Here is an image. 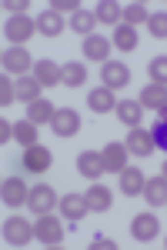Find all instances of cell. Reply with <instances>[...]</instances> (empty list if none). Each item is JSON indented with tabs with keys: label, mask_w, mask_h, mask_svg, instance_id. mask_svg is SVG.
I'll use <instances>...</instances> for the list:
<instances>
[{
	"label": "cell",
	"mask_w": 167,
	"mask_h": 250,
	"mask_svg": "<svg viewBox=\"0 0 167 250\" xmlns=\"http://www.w3.org/2000/svg\"><path fill=\"white\" fill-rule=\"evenodd\" d=\"M50 167H54V154L47 147H40V144L24 147V154H20V170L24 173H47Z\"/></svg>",
	"instance_id": "6da1fadb"
},
{
	"label": "cell",
	"mask_w": 167,
	"mask_h": 250,
	"mask_svg": "<svg viewBox=\"0 0 167 250\" xmlns=\"http://www.w3.org/2000/svg\"><path fill=\"white\" fill-rule=\"evenodd\" d=\"M3 34H7V40H10L14 47H24L27 40L37 34V20L27 17V14H20V17H10V20H7V27H3Z\"/></svg>",
	"instance_id": "7a4b0ae2"
},
{
	"label": "cell",
	"mask_w": 167,
	"mask_h": 250,
	"mask_svg": "<svg viewBox=\"0 0 167 250\" xmlns=\"http://www.w3.org/2000/svg\"><path fill=\"white\" fill-rule=\"evenodd\" d=\"M34 233H37L40 244H47V247H57V244H64V227H60V220H57L54 213H44V217H37V224H34Z\"/></svg>",
	"instance_id": "3957f363"
},
{
	"label": "cell",
	"mask_w": 167,
	"mask_h": 250,
	"mask_svg": "<svg viewBox=\"0 0 167 250\" xmlns=\"http://www.w3.org/2000/svg\"><path fill=\"white\" fill-rule=\"evenodd\" d=\"M27 207L44 217V213H50L54 207H60V200H57L54 187H47V184H37V187H30V197H27Z\"/></svg>",
	"instance_id": "277c9868"
},
{
	"label": "cell",
	"mask_w": 167,
	"mask_h": 250,
	"mask_svg": "<svg viewBox=\"0 0 167 250\" xmlns=\"http://www.w3.org/2000/svg\"><path fill=\"white\" fill-rule=\"evenodd\" d=\"M0 63H3V74H17V77H27L34 70V60L27 54V47H10Z\"/></svg>",
	"instance_id": "5b68a950"
},
{
	"label": "cell",
	"mask_w": 167,
	"mask_h": 250,
	"mask_svg": "<svg viewBox=\"0 0 167 250\" xmlns=\"http://www.w3.org/2000/svg\"><path fill=\"white\" fill-rule=\"evenodd\" d=\"M3 237H7V244L24 247V244H30L37 233H34V224H30V220H24V217H10V220L3 224Z\"/></svg>",
	"instance_id": "8992f818"
},
{
	"label": "cell",
	"mask_w": 167,
	"mask_h": 250,
	"mask_svg": "<svg viewBox=\"0 0 167 250\" xmlns=\"http://www.w3.org/2000/svg\"><path fill=\"white\" fill-rule=\"evenodd\" d=\"M100 80H104L107 90H124V87L130 83L127 63H120V60H107V63L100 67Z\"/></svg>",
	"instance_id": "52a82bcc"
},
{
	"label": "cell",
	"mask_w": 167,
	"mask_h": 250,
	"mask_svg": "<svg viewBox=\"0 0 167 250\" xmlns=\"http://www.w3.org/2000/svg\"><path fill=\"white\" fill-rule=\"evenodd\" d=\"M127 150L134 157H150L154 150H157V144H154V134H150L147 127H130V134H127Z\"/></svg>",
	"instance_id": "ba28073f"
},
{
	"label": "cell",
	"mask_w": 167,
	"mask_h": 250,
	"mask_svg": "<svg viewBox=\"0 0 167 250\" xmlns=\"http://www.w3.org/2000/svg\"><path fill=\"white\" fill-rule=\"evenodd\" d=\"M130 233H134L137 244H147V240H154V237L161 233V220H157L154 213H137V217L130 220Z\"/></svg>",
	"instance_id": "9c48e42d"
},
{
	"label": "cell",
	"mask_w": 167,
	"mask_h": 250,
	"mask_svg": "<svg viewBox=\"0 0 167 250\" xmlns=\"http://www.w3.org/2000/svg\"><path fill=\"white\" fill-rule=\"evenodd\" d=\"M87 210H91V204H87L84 193H64V197H60V217H67L71 224L84 220Z\"/></svg>",
	"instance_id": "30bf717a"
},
{
	"label": "cell",
	"mask_w": 167,
	"mask_h": 250,
	"mask_svg": "<svg viewBox=\"0 0 167 250\" xmlns=\"http://www.w3.org/2000/svg\"><path fill=\"white\" fill-rule=\"evenodd\" d=\"M0 197H3V207H24V204H27V197H30V187H27L20 177H7Z\"/></svg>",
	"instance_id": "8fae6325"
},
{
	"label": "cell",
	"mask_w": 167,
	"mask_h": 250,
	"mask_svg": "<svg viewBox=\"0 0 167 250\" xmlns=\"http://www.w3.org/2000/svg\"><path fill=\"white\" fill-rule=\"evenodd\" d=\"M50 127H54L57 137H74L77 130H80V114L71 110V107H60L54 114V120H50Z\"/></svg>",
	"instance_id": "7c38bea8"
},
{
	"label": "cell",
	"mask_w": 167,
	"mask_h": 250,
	"mask_svg": "<svg viewBox=\"0 0 167 250\" xmlns=\"http://www.w3.org/2000/svg\"><path fill=\"white\" fill-rule=\"evenodd\" d=\"M104 170H111V173H120L124 167H127V157H130V150H127V144H117V140H111L104 150Z\"/></svg>",
	"instance_id": "4fadbf2b"
},
{
	"label": "cell",
	"mask_w": 167,
	"mask_h": 250,
	"mask_svg": "<svg viewBox=\"0 0 167 250\" xmlns=\"http://www.w3.org/2000/svg\"><path fill=\"white\" fill-rule=\"evenodd\" d=\"M111 47H114V40L91 34V37H84V47H80V50H84V57H87V60L107 63V60H111Z\"/></svg>",
	"instance_id": "5bb4252c"
},
{
	"label": "cell",
	"mask_w": 167,
	"mask_h": 250,
	"mask_svg": "<svg viewBox=\"0 0 167 250\" xmlns=\"http://www.w3.org/2000/svg\"><path fill=\"white\" fill-rule=\"evenodd\" d=\"M77 170H80V177H87V180H97V177L104 173V154H97V150H80V154H77Z\"/></svg>",
	"instance_id": "9a60e30c"
},
{
	"label": "cell",
	"mask_w": 167,
	"mask_h": 250,
	"mask_svg": "<svg viewBox=\"0 0 167 250\" xmlns=\"http://www.w3.org/2000/svg\"><path fill=\"white\" fill-rule=\"evenodd\" d=\"M117 104L120 100H114V90H107V87H94L87 94V107L94 114H111V110H117Z\"/></svg>",
	"instance_id": "2e32d148"
},
{
	"label": "cell",
	"mask_w": 167,
	"mask_h": 250,
	"mask_svg": "<svg viewBox=\"0 0 167 250\" xmlns=\"http://www.w3.org/2000/svg\"><path fill=\"white\" fill-rule=\"evenodd\" d=\"M144 184H147V177L141 173V167H124L120 170V193L137 197V193H144Z\"/></svg>",
	"instance_id": "e0dca14e"
},
{
	"label": "cell",
	"mask_w": 167,
	"mask_h": 250,
	"mask_svg": "<svg viewBox=\"0 0 167 250\" xmlns=\"http://www.w3.org/2000/svg\"><path fill=\"white\" fill-rule=\"evenodd\" d=\"M64 27H67V23H64V17L57 14L54 7H50V10H44V14L37 17V34H44V37H60V34H64Z\"/></svg>",
	"instance_id": "ac0fdd59"
},
{
	"label": "cell",
	"mask_w": 167,
	"mask_h": 250,
	"mask_svg": "<svg viewBox=\"0 0 167 250\" xmlns=\"http://www.w3.org/2000/svg\"><path fill=\"white\" fill-rule=\"evenodd\" d=\"M141 107L144 110H161V107H167V87H161V83H150V87H144L141 90Z\"/></svg>",
	"instance_id": "d6986e66"
},
{
	"label": "cell",
	"mask_w": 167,
	"mask_h": 250,
	"mask_svg": "<svg viewBox=\"0 0 167 250\" xmlns=\"http://www.w3.org/2000/svg\"><path fill=\"white\" fill-rule=\"evenodd\" d=\"M60 83H64V87H84V83H87V67H84L80 60L64 63V67H60Z\"/></svg>",
	"instance_id": "ffe728a7"
},
{
	"label": "cell",
	"mask_w": 167,
	"mask_h": 250,
	"mask_svg": "<svg viewBox=\"0 0 167 250\" xmlns=\"http://www.w3.org/2000/svg\"><path fill=\"white\" fill-rule=\"evenodd\" d=\"M34 77H37L40 87H57L60 83V67L54 60H37L34 63Z\"/></svg>",
	"instance_id": "44dd1931"
},
{
	"label": "cell",
	"mask_w": 167,
	"mask_h": 250,
	"mask_svg": "<svg viewBox=\"0 0 167 250\" xmlns=\"http://www.w3.org/2000/svg\"><path fill=\"white\" fill-rule=\"evenodd\" d=\"M144 197H147L150 207H164V204H167V177H164V173L144 184Z\"/></svg>",
	"instance_id": "7402d4cb"
},
{
	"label": "cell",
	"mask_w": 167,
	"mask_h": 250,
	"mask_svg": "<svg viewBox=\"0 0 167 250\" xmlns=\"http://www.w3.org/2000/svg\"><path fill=\"white\" fill-rule=\"evenodd\" d=\"M54 104H50V100H44V97H40V100H34V104H27V120H34V124H37V127H44V124H50V120H54Z\"/></svg>",
	"instance_id": "603a6c76"
},
{
	"label": "cell",
	"mask_w": 167,
	"mask_h": 250,
	"mask_svg": "<svg viewBox=\"0 0 167 250\" xmlns=\"http://www.w3.org/2000/svg\"><path fill=\"white\" fill-rule=\"evenodd\" d=\"M87 197V204H91V210H97V213H104V210H111V204H114V197H111V190L104 187V184H94L91 190L84 193Z\"/></svg>",
	"instance_id": "cb8c5ba5"
},
{
	"label": "cell",
	"mask_w": 167,
	"mask_h": 250,
	"mask_svg": "<svg viewBox=\"0 0 167 250\" xmlns=\"http://www.w3.org/2000/svg\"><path fill=\"white\" fill-rule=\"evenodd\" d=\"M117 117H120L127 127H141V117H144L141 100H120V104H117Z\"/></svg>",
	"instance_id": "d4e9b609"
},
{
	"label": "cell",
	"mask_w": 167,
	"mask_h": 250,
	"mask_svg": "<svg viewBox=\"0 0 167 250\" xmlns=\"http://www.w3.org/2000/svg\"><path fill=\"white\" fill-rule=\"evenodd\" d=\"M40 87L37 77L34 74H27V77H17V100H24V104H34V100H40Z\"/></svg>",
	"instance_id": "484cf974"
},
{
	"label": "cell",
	"mask_w": 167,
	"mask_h": 250,
	"mask_svg": "<svg viewBox=\"0 0 167 250\" xmlns=\"http://www.w3.org/2000/svg\"><path fill=\"white\" fill-rule=\"evenodd\" d=\"M94 17H97V23H117V20H124V7H117L114 0H100L97 3V10H94Z\"/></svg>",
	"instance_id": "4316f807"
},
{
	"label": "cell",
	"mask_w": 167,
	"mask_h": 250,
	"mask_svg": "<svg viewBox=\"0 0 167 250\" xmlns=\"http://www.w3.org/2000/svg\"><path fill=\"white\" fill-rule=\"evenodd\" d=\"M14 140L24 144V147H34V144H37V124H34V120H27V117L17 120V124H14Z\"/></svg>",
	"instance_id": "83f0119b"
},
{
	"label": "cell",
	"mask_w": 167,
	"mask_h": 250,
	"mask_svg": "<svg viewBox=\"0 0 167 250\" xmlns=\"http://www.w3.org/2000/svg\"><path fill=\"white\" fill-rule=\"evenodd\" d=\"M94 27H97V17H94V10H77L74 17H71V30H77L80 37H91Z\"/></svg>",
	"instance_id": "f1b7e54d"
},
{
	"label": "cell",
	"mask_w": 167,
	"mask_h": 250,
	"mask_svg": "<svg viewBox=\"0 0 167 250\" xmlns=\"http://www.w3.org/2000/svg\"><path fill=\"white\" fill-rule=\"evenodd\" d=\"M114 47H120V50H134V47H137V30L127 27V23H117V27H114Z\"/></svg>",
	"instance_id": "f546056e"
},
{
	"label": "cell",
	"mask_w": 167,
	"mask_h": 250,
	"mask_svg": "<svg viewBox=\"0 0 167 250\" xmlns=\"http://www.w3.org/2000/svg\"><path fill=\"white\" fill-rule=\"evenodd\" d=\"M147 20H150V14H147V7H144V3H127V7H124V23H127V27L147 23Z\"/></svg>",
	"instance_id": "4dcf8cb0"
},
{
	"label": "cell",
	"mask_w": 167,
	"mask_h": 250,
	"mask_svg": "<svg viewBox=\"0 0 167 250\" xmlns=\"http://www.w3.org/2000/svg\"><path fill=\"white\" fill-rule=\"evenodd\" d=\"M147 74L154 77V83L167 87V57H154V60L147 63Z\"/></svg>",
	"instance_id": "1f68e13d"
},
{
	"label": "cell",
	"mask_w": 167,
	"mask_h": 250,
	"mask_svg": "<svg viewBox=\"0 0 167 250\" xmlns=\"http://www.w3.org/2000/svg\"><path fill=\"white\" fill-rule=\"evenodd\" d=\"M147 34H150V37H157V40H164V37H167V14H150V20H147Z\"/></svg>",
	"instance_id": "d6a6232c"
},
{
	"label": "cell",
	"mask_w": 167,
	"mask_h": 250,
	"mask_svg": "<svg viewBox=\"0 0 167 250\" xmlns=\"http://www.w3.org/2000/svg\"><path fill=\"white\" fill-rule=\"evenodd\" d=\"M14 100H17V83H10L7 74H3V80H0V104L7 107V104H14Z\"/></svg>",
	"instance_id": "836d02e7"
},
{
	"label": "cell",
	"mask_w": 167,
	"mask_h": 250,
	"mask_svg": "<svg viewBox=\"0 0 167 250\" xmlns=\"http://www.w3.org/2000/svg\"><path fill=\"white\" fill-rule=\"evenodd\" d=\"M150 134H154V144H157V150H164V154H167V124H164V120H157V124L150 127Z\"/></svg>",
	"instance_id": "e575fe53"
},
{
	"label": "cell",
	"mask_w": 167,
	"mask_h": 250,
	"mask_svg": "<svg viewBox=\"0 0 167 250\" xmlns=\"http://www.w3.org/2000/svg\"><path fill=\"white\" fill-rule=\"evenodd\" d=\"M54 10L60 14V17H64V14H71V17H74L77 10H84V7H80L77 0H54Z\"/></svg>",
	"instance_id": "d590c367"
},
{
	"label": "cell",
	"mask_w": 167,
	"mask_h": 250,
	"mask_svg": "<svg viewBox=\"0 0 167 250\" xmlns=\"http://www.w3.org/2000/svg\"><path fill=\"white\" fill-rule=\"evenodd\" d=\"M7 140H14V124L10 120H0V144H7Z\"/></svg>",
	"instance_id": "8d00e7d4"
},
{
	"label": "cell",
	"mask_w": 167,
	"mask_h": 250,
	"mask_svg": "<svg viewBox=\"0 0 167 250\" xmlns=\"http://www.w3.org/2000/svg\"><path fill=\"white\" fill-rule=\"evenodd\" d=\"M7 10H10L14 17H20V14L27 10V0H7Z\"/></svg>",
	"instance_id": "74e56055"
},
{
	"label": "cell",
	"mask_w": 167,
	"mask_h": 250,
	"mask_svg": "<svg viewBox=\"0 0 167 250\" xmlns=\"http://www.w3.org/2000/svg\"><path fill=\"white\" fill-rule=\"evenodd\" d=\"M91 250H117V244H114V240H107V237H97V240L91 244Z\"/></svg>",
	"instance_id": "f35d334b"
},
{
	"label": "cell",
	"mask_w": 167,
	"mask_h": 250,
	"mask_svg": "<svg viewBox=\"0 0 167 250\" xmlns=\"http://www.w3.org/2000/svg\"><path fill=\"white\" fill-rule=\"evenodd\" d=\"M157 114H161V120H164V124H167V107H161V110H157Z\"/></svg>",
	"instance_id": "ab89813d"
},
{
	"label": "cell",
	"mask_w": 167,
	"mask_h": 250,
	"mask_svg": "<svg viewBox=\"0 0 167 250\" xmlns=\"http://www.w3.org/2000/svg\"><path fill=\"white\" fill-rule=\"evenodd\" d=\"M161 173H164V177H167V160H164V164H161Z\"/></svg>",
	"instance_id": "60d3db41"
},
{
	"label": "cell",
	"mask_w": 167,
	"mask_h": 250,
	"mask_svg": "<svg viewBox=\"0 0 167 250\" xmlns=\"http://www.w3.org/2000/svg\"><path fill=\"white\" fill-rule=\"evenodd\" d=\"M164 244H167V240H164Z\"/></svg>",
	"instance_id": "b9f144b4"
}]
</instances>
